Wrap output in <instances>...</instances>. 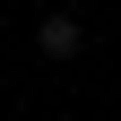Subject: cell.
Masks as SVG:
<instances>
[{"label":"cell","instance_id":"obj_1","mask_svg":"<svg viewBox=\"0 0 121 121\" xmlns=\"http://www.w3.org/2000/svg\"><path fill=\"white\" fill-rule=\"evenodd\" d=\"M35 52L43 60H78L86 52V26L69 17V9H43V17H35Z\"/></svg>","mask_w":121,"mask_h":121}]
</instances>
